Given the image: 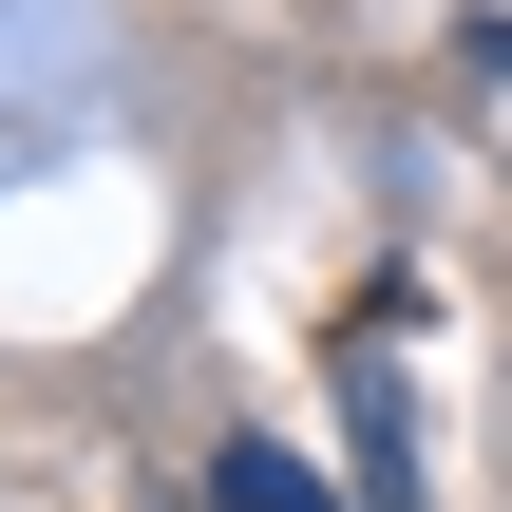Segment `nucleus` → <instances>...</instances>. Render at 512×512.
<instances>
[{
    "mask_svg": "<svg viewBox=\"0 0 512 512\" xmlns=\"http://www.w3.org/2000/svg\"><path fill=\"white\" fill-rule=\"evenodd\" d=\"M209 512H342V494H323L285 437H228V456H209Z\"/></svg>",
    "mask_w": 512,
    "mask_h": 512,
    "instance_id": "nucleus-1",
    "label": "nucleus"
},
{
    "mask_svg": "<svg viewBox=\"0 0 512 512\" xmlns=\"http://www.w3.org/2000/svg\"><path fill=\"white\" fill-rule=\"evenodd\" d=\"M342 399H361V475H380V512L418 494V418H399V380H380V342L342 361Z\"/></svg>",
    "mask_w": 512,
    "mask_h": 512,
    "instance_id": "nucleus-2",
    "label": "nucleus"
}]
</instances>
